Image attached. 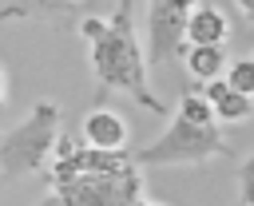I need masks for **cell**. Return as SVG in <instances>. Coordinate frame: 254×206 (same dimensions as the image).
<instances>
[{
  "label": "cell",
  "instance_id": "obj_14",
  "mask_svg": "<svg viewBox=\"0 0 254 206\" xmlns=\"http://www.w3.org/2000/svg\"><path fill=\"white\" fill-rule=\"evenodd\" d=\"M234 4H238V8H242V16L254 24V0H234Z\"/></svg>",
  "mask_w": 254,
  "mask_h": 206
},
{
  "label": "cell",
  "instance_id": "obj_4",
  "mask_svg": "<svg viewBox=\"0 0 254 206\" xmlns=\"http://www.w3.org/2000/svg\"><path fill=\"white\" fill-rule=\"evenodd\" d=\"M234 154V147L222 139V127L218 123H190L183 115H171L167 131L139 147L131 158L139 166H202L210 158H226Z\"/></svg>",
  "mask_w": 254,
  "mask_h": 206
},
{
  "label": "cell",
  "instance_id": "obj_15",
  "mask_svg": "<svg viewBox=\"0 0 254 206\" xmlns=\"http://www.w3.org/2000/svg\"><path fill=\"white\" fill-rule=\"evenodd\" d=\"M135 206H167V202H155V198H139Z\"/></svg>",
  "mask_w": 254,
  "mask_h": 206
},
{
  "label": "cell",
  "instance_id": "obj_12",
  "mask_svg": "<svg viewBox=\"0 0 254 206\" xmlns=\"http://www.w3.org/2000/svg\"><path fill=\"white\" fill-rule=\"evenodd\" d=\"M4 103H8V75H4V63H0V115H4Z\"/></svg>",
  "mask_w": 254,
  "mask_h": 206
},
{
  "label": "cell",
  "instance_id": "obj_2",
  "mask_svg": "<svg viewBox=\"0 0 254 206\" xmlns=\"http://www.w3.org/2000/svg\"><path fill=\"white\" fill-rule=\"evenodd\" d=\"M52 194L67 206H135L143 198V166L131 154H103L60 135L52 158Z\"/></svg>",
  "mask_w": 254,
  "mask_h": 206
},
{
  "label": "cell",
  "instance_id": "obj_5",
  "mask_svg": "<svg viewBox=\"0 0 254 206\" xmlns=\"http://www.w3.org/2000/svg\"><path fill=\"white\" fill-rule=\"evenodd\" d=\"M202 0H147V63H167L187 48V20Z\"/></svg>",
  "mask_w": 254,
  "mask_h": 206
},
{
  "label": "cell",
  "instance_id": "obj_11",
  "mask_svg": "<svg viewBox=\"0 0 254 206\" xmlns=\"http://www.w3.org/2000/svg\"><path fill=\"white\" fill-rule=\"evenodd\" d=\"M238 198L242 206H254V154L238 166Z\"/></svg>",
  "mask_w": 254,
  "mask_h": 206
},
{
  "label": "cell",
  "instance_id": "obj_6",
  "mask_svg": "<svg viewBox=\"0 0 254 206\" xmlns=\"http://www.w3.org/2000/svg\"><path fill=\"white\" fill-rule=\"evenodd\" d=\"M79 139H83V147H91V151L123 154L127 143H131V127H127V119H123L119 111H111V107H91V111L83 115V123H79Z\"/></svg>",
  "mask_w": 254,
  "mask_h": 206
},
{
  "label": "cell",
  "instance_id": "obj_1",
  "mask_svg": "<svg viewBox=\"0 0 254 206\" xmlns=\"http://www.w3.org/2000/svg\"><path fill=\"white\" fill-rule=\"evenodd\" d=\"M131 8H135V0H115V8L107 16H95V12L83 16L75 32L87 40V59H91L99 95L119 91V95H131L143 111L167 115V103L147 83V52L135 36Z\"/></svg>",
  "mask_w": 254,
  "mask_h": 206
},
{
  "label": "cell",
  "instance_id": "obj_3",
  "mask_svg": "<svg viewBox=\"0 0 254 206\" xmlns=\"http://www.w3.org/2000/svg\"><path fill=\"white\" fill-rule=\"evenodd\" d=\"M60 135H64L60 107L52 99H40L20 123L0 131V174L8 182L28 178V174H44L56 158Z\"/></svg>",
  "mask_w": 254,
  "mask_h": 206
},
{
  "label": "cell",
  "instance_id": "obj_8",
  "mask_svg": "<svg viewBox=\"0 0 254 206\" xmlns=\"http://www.w3.org/2000/svg\"><path fill=\"white\" fill-rule=\"evenodd\" d=\"M206 103H210V111H214V119H218V127H238V123H246L250 115H254V99L250 95H242V91H234L226 79H214V83H206Z\"/></svg>",
  "mask_w": 254,
  "mask_h": 206
},
{
  "label": "cell",
  "instance_id": "obj_9",
  "mask_svg": "<svg viewBox=\"0 0 254 206\" xmlns=\"http://www.w3.org/2000/svg\"><path fill=\"white\" fill-rule=\"evenodd\" d=\"M183 63H187V71L194 75V79H202V83H214V79H222L226 75V48H183Z\"/></svg>",
  "mask_w": 254,
  "mask_h": 206
},
{
  "label": "cell",
  "instance_id": "obj_10",
  "mask_svg": "<svg viewBox=\"0 0 254 206\" xmlns=\"http://www.w3.org/2000/svg\"><path fill=\"white\" fill-rule=\"evenodd\" d=\"M222 79H226L234 91H242V95L254 99V55H238V59H230Z\"/></svg>",
  "mask_w": 254,
  "mask_h": 206
},
{
  "label": "cell",
  "instance_id": "obj_13",
  "mask_svg": "<svg viewBox=\"0 0 254 206\" xmlns=\"http://www.w3.org/2000/svg\"><path fill=\"white\" fill-rule=\"evenodd\" d=\"M36 206H67V202H64V198H60V194H52V190H48V194H44V198H40V202H36Z\"/></svg>",
  "mask_w": 254,
  "mask_h": 206
},
{
  "label": "cell",
  "instance_id": "obj_7",
  "mask_svg": "<svg viewBox=\"0 0 254 206\" xmlns=\"http://www.w3.org/2000/svg\"><path fill=\"white\" fill-rule=\"evenodd\" d=\"M230 40V20L214 4H198L187 20V48H226Z\"/></svg>",
  "mask_w": 254,
  "mask_h": 206
}]
</instances>
